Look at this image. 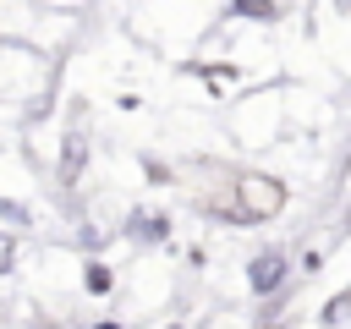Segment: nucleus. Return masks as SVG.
Listing matches in <instances>:
<instances>
[{"label": "nucleus", "instance_id": "1", "mask_svg": "<svg viewBox=\"0 0 351 329\" xmlns=\"http://www.w3.org/2000/svg\"><path fill=\"white\" fill-rule=\"evenodd\" d=\"M247 285H252L258 296H274V291L285 285V258H280V252H258V258L247 263Z\"/></svg>", "mask_w": 351, "mask_h": 329}, {"label": "nucleus", "instance_id": "6", "mask_svg": "<svg viewBox=\"0 0 351 329\" xmlns=\"http://www.w3.org/2000/svg\"><path fill=\"white\" fill-rule=\"evenodd\" d=\"M99 329H121V324H99Z\"/></svg>", "mask_w": 351, "mask_h": 329}, {"label": "nucleus", "instance_id": "3", "mask_svg": "<svg viewBox=\"0 0 351 329\" xmlns=\"http://www.w3.org/2000/svg\"><path fill=\"white\" fill-rule=\"evenodd\" d=\"M132 230H137L143 241H159V236H165V219H154V214H137V219H132Z\"/></svg>", "mask_w": 351, "mask_h": 329}, {"label": "nucleus", "instance_id": "5", "mask_svg": "<svg viewBox=\"0 0 351 329\" xmlns=\"http://www.w3.org/2000/svg\"><path fill=\"white\" fill-rule=\"evenodd\" d=\"M88 291H110V269L104 263H88Z\"/></svg>", "mask_w": 351, "mask_h": 329}, {"label": "nucleus", "instance_id": "4", "mask_svg": "<svg viewBox=\"0 0 351 329\" xmlns=\"http://www.w3.org/2000/svg\"><path fill=\"white\" fill-rule=\"evenodd\" d=\"M236 16H252V22H269V16H274V5H269V0H236Z\"/></svg>", "mask_w": 351, "mask_h": 329}, {"label": "nucleus", "instance_id": "2", "mask_svg": "<svg viewBox=\"0 0 351 329\" xmlns=\"http://www.w3.org/2000/svg\"><path fill=\"white\" fill-rule=\"evenodd\" d=\"M241 192H247L241 219H247V214H274V208H280V186H274V181H241Z\"/></svg>", "mask_w": 351, "mask_h": 329}]
</instances>
